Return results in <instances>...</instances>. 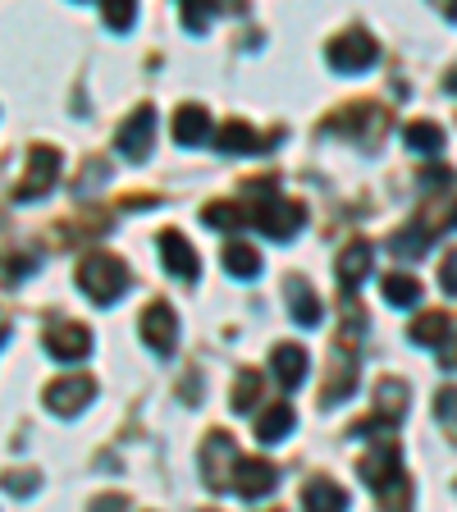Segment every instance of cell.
<instances>
[{
	"instance_id": "obj_37",
	"label": "cell",
	"mask_w": 457,
	"mask_h": 512,
	"mask_svg": "<svg viewBox=\"0 0 457 512\" xmlns=\"http://www.w3.org/2000/svg\"><path fill=\"white\" fill-rule=\"evenodd\" d=\"M439 362H444V371H457V334L444 343V348H439Z\"/></svg>"
},
{
	"instance_id": "obj_9",
	"label": "cell",
	"mask_w": 457,
	"mask_h": 512,
	"mask_svg": "<svg viewBox=\"0 0 457 512\" xmlns=\"http://www.w3.org/2000/svg\"><path fill=\"white\" fill-rule=\"evenodd\" d=\"M151 142H156V110L142 106L124 119V128L115 133V151H124V160H147Z\"/></svg>"
},
{
	"instance_id": "obj_18",
	"label": "cell",
	"mask_w": 457,
	"mask_h": 512,
	"mask_svg": "<svg viewBox=\"0 0 457 512\" xmlns=\"http://www.w3.org/2000/svg\"><path fill=\"white\" fill-rule=\"evenodd\" d=\"M352 389H357V357H352V348H343L339 357H334V375L325 380V389H320V403L334 407V403H343V398H352Z\"/></svg>"
},
{
	"instance_id": "obj_22",
	"label": "cell",
	"mask_w": 457,
	"mask_h": 512,
	"mask_svg": "<svg viewBox=\"0 0 457 512\" xmlns=\"http://www.w3.org/2000/svg\"><path fill=\"white\" fill-rule=\"evenodd\" d=\"M288 311H293V320L298 325H320V316H325V307H320V298L311 293L307 279H288Z\"/></svg>"
},
{
	"instance_id": "obj_26",
	"label": "cell",
	"mask_w": 457,
	"mask_h": 512,
	"mask_svg": "<svg viewBox=\"0 0 457 512\" xmlns=\"http://www.w3.org/2000/svg\"><path fill=\"white\" fill-rule=\"evenodd\" d=\"M403 142L412 151H421V156H439V151H444V128L426 124V119H416V124L403 128Z\"/></svg>"
},
{
	"instance_id": "obj_31",
	"label": "cell",
	"mask_w": 457,
	"mask_h": 512,
	"mask_svg": "<svg viewBox=\"0 0 457 512\" xmlns=\"http://www.w3.org/2000/svg\"><path fill=\"white\" fill-rule=\"evenodd\" d=\"M261 389H266V384H261V375L256 371H238V384H234V412H252L256 403H261Z\"/></svg>"
},
{
	"instance_id": "obj_34",
	"label": "cell",
	"mask_w": 457,
	"mask_h": 512,
	"mask_svg": "<svg viewBox=\"0 0 457 512\" xmlns=\"http://www.w3.org/2000/svg\"><path fill=\"white\" fill-rule=\"evenodd\" d=\"M0 485H5L10 494H19V499H23V494L37 490V471H5V476H0Z\"/></svg>"
},
{
	"instance_id": "obj_30",
	"label": "cell",
	"mask_w": 457,
	"mask_h": 512,
	"mask_svg": "<svg viewBox=\"0 0 457 512\" xmlns=\"http://www.w3.org/2000/svg\"><path fill=\"white\" fill-rule=\"evenodd\" d=\"M220 14V5H206V0H183V10H179V19H183V28L192 32V37H202L206 28H211V19Z\"/></svg>"
},
{
	"instance_id": "obj_36",
	"label": "cell",
	"mask_w": 457,
	"mask_h": 512,
	"mask_svg": "<svg viewBox=\"0 0 457 512\" xmlns=\"http://www.w3.org/2000/svg\"><path fill=\"white\" fill-rule=\"evenodd\" d=\"M439 284H444V293L457 298V252H448L444 261H439Z\"/></svg>"
},
{
	"instance_id": "obj_39",
	"label": "cell",
	"mask_w": 457,
	"mask_h": 512,
	"mask_svg": "<svg viewBox=\"0 0 457 512\" xmlns=\"http://www.w3.org/2000/svg\"><path fill=\"white\" fill-rule=\"evenodd\" d=\"M444 87H448V92H457V69H448V74H444Z\"/></svg>"
},
{
	"instance_id": "obj_14",
	"label": "cell",
	"mask_w": 457,
	"mask_h": 512,
	"mask_svg": "<svg viewBox=\"0 0 457 512\" xmlns=\"http://www.w3.org/2000/svg\"><path fill=\"white\" fill-rule=\"evenodd\" d=\"M403 412H407V384L403 380H380V389H375V416L357 426V435H371V430H380V426H398Z\"/></svg>"
},
{
	"instance_id": "obj_35",
	"label": "cell",
	"mask_w": 457,
	"mask_h": 512,
	"mask_svg": "<svg viewBox=\"0 0 457 512\" xmlns=\"http://www.w3.org/2000/svg\"><path fill=\"white\" fill-rule=\"evenodd\" d=\"M87 512H128V494H96Z\"/></svg>"
},
{
	"instance_id": "obj_25",
	"label": "cell",
	"mask_w": 457,
	"mask_h": 512,
	"mask_svg": "<svg viewBox=\"0 0 457 512\" xmlns=\"http://www.w3.org/2000/svg\"><path fill=\"white\" fill-rule=\"evenodd\" d=\"M220 261H224V270H229L234 279H256V275H261V252H256V247H247V243H229Z\"/></svg>"
},
{
	"instance_id": "obj_4",
	"label": "cell",
	"mask_w": 457,
	"mask_h": 512,
	"mask_svg": "<svg viewBox=\"0 0 457 512\" xmlns=\"http://www.w3.org/2000/svg\"><path fill=\"white\" fill-rule=\"evenodd\" d=\"M325 60H330V69H339V74H366V69L380 60V46H375L371 32L348 28L343 37H334V42L325 46Z\"/></svg>"
},
{
	"instance_id": "obj_11",
	"label": "cell",
	"mask_w": 457,
	"mask_h": 512,
	"mask_svg": "<svg viewBox=\"0 0 457 512\" xmlns=\"http://www.w3.org/2000/svg\"><path fill=\"white\" fill-rule=\"evenodd\" d=\"M279 138H284V133H270V138H261L252 124H243V119H229V124H220V133H215V147H220L224 156H261V151L275 147Z\"/></svg>"
},
{
	"instance_id": "obj_28",
	"label": "cell",
	"mask_w": 457,
	"mask_h": 512,
	"mask_svg": "<svg viewBox=\"0 0 457 512\" xmlns=\"http://www.w3.org/2000/svg\"><path fill=\"white\" fill-rule=\"evenodd\" d=\"M389 247H394L398 261H416V256L430 247V229H426V224H412V229H403V234L389 238Z\"/></svg>"
},
{
	"instance_id": "obj_12",
	"label": "cell",
	"mask_w": 457,
	"mask_h": 512,
	"mask_svg": "<svg viewBox=\"0 0 457 512\" xmlns=\"http://www.w3.org/2000/svg\"><path fill=\"white\" fill-rule=\"evenodd\" d=\"M275 485H279V467H275L270 458H243V462H238L234 490L243 494L247 503H256V499H266V494H275Z\"/></svg>"
},
{
	"instance_id": "obj_33",
	"label": "cell",
	"mask_w": 457,
	"mask_h": 512,
	"mask_svg": "<svg viewBox=\"0 0 457 512\" xmlns=\"http://www.w3.org/2000/svg\"><path fill=\"white\" fill-rule=\"evenodd\" d=\"M101 19H106V28L128 32V28H133V19H138V5H133V0H115V5H106V10H101Z\"/></svg>"
},
{
	"instance_id": "obj_19",
	"label": "cell",
	"mask_w": 457,
	"mask_h": 512,
	"mask_svg": "<svg viewBox=\"0 0 457 512\" xmlns=\"http://www.w3.org/2000/svg\"><path fill=\"white\" fill-rule=\"evenodd\" d=\"M206 138H211V115H206V106L174 110V142H179V147H202Z\"/></svg>"
},
{
	"instance_id": "obj_21",
	"label": "cell",
	"mask_w": 457,
	"mask_h": 512,
	"mask_svg": "<svg viewBox=\"0 0 457 512\" xmlns=\"http://www.w3.org/2000/svg\"><path fill=\"white\" fill-rule=\"evenodd\" d=\"M302 503H307V512H348V490L325 476H316V480H307Z\"/></svg>"
},
{
	"instance_id": "obj_27",
	"label": "cell",
	"mask_w": 457,
	"mask_h": 512,
	"mask_svg": "<svg viewBox=\"0 0 457 512\" xmlns=\"http://www.w3.org/2000/svg\"><path fill=\"white\" fill-rule=\"evenodd\" d=\"M384 302L389 307H416L421 302V284H416V275H403V270H394V275H384Z\"/></svg>"
},
{
	"instance_id": "obj_40",
	"label": "cell",
	"mask_w": 457,
	"mask_h": 512,
	"mask_svg": "<svg viewBox=\"0 0 457 512\" xmlns=\"http://www.w3.org/2000/svg\"><path fill=\"white\" fill-rule=\"evenodd\" d=\"M444 229H457V206L448 211V220H444Z\"/></svg>"
},
{
	"instance_id": "obj_23",
	"label": "cell",
	"mask_w": 457,
	"mask_h": 512,
	"mask_svg": "<svg viewBox=\"0 0 457 512\" xmlns=\"http://www.w3.org/2000/svg\"><path fill=\"white\" fill-rule=\"evenodd\" d=\"M202 220L211 229H224V234H234V229H247L252 224V206H238V202H206L202 206Z\"/></svg>"
},
{
	"instance_id": "obj_10",
	"label": "cell",
	"mask_w": 457,
	"mask_h": 512,
	"mask_svg": "<svg viewBox=\"0 0 457 512\" xmlns=\"http://www.w3.org/2000/svg\"><path fill=\"white\" fill-rule=\"evenodd\" d=\"M357 471H362V480L371 485L375 494H380L389 480L403 476V458H398V444H394V439H380L375 448H366V458L357 462Z\"/></svg>"
},
{
	"instance_id": "obj_3",
	"label": "cell",
	"mask_w": 457,
	"mask_h": 512,
	"mask_svg": "<svg viewBox=\"0 0 457 512\" xmlns=\"http://www.w3.org/2000/svg\"><path fill=\"white\" fill-rule=\"evenodd\" d=\"M384 128H389V115H384L380 106L352 101V106H343L339 115L325 119V124H320V133H343V138H352V142H366V147H375V142L384 138Z\"/></svg>"
},
{
	"instance_id": "obj_1",
	"label": "cell",
	"mask_w": 457,
	"mask_h": 512,
	"mask_svg": "<svg viewBox=\"0 0 457 512\" xmlns=\"http://www.w3.org/2000/svg\"><path fill=\"white\" fill-rule=\"evenodd\" d=\"M78 288H83V298H92L96 307H110L128 293V266L119 256H106V252H92L78 266Z\"/></svg>"
},
{
	"instance_id": "obj_15",
	"label": "cell",
	"mask_w": 457,
	"mask_h": 512,
	"mask_svg": "<svg viewBox=\"0 0 457 512\" xmlns=\"http://www.w3.org/2000/svg\"><path fill=\"white\" fill-rule=\"evenodd\" d=\"M371 256H375V247L366 243V238H352V243L339 252V266H334V275H339L343 293H357V288L366 284V275H371Z\"/></svg>"
},
{
	"instance_id": "obj_7",
	"label": "cell",
	"mask_w": 457,
	"mask_h": 512,
	"mask_svg": "<svg viewBox=\"0 0 457 512\" xmlns=\"http://www.w3.org/2000/svg\"><path fill=\"white\" fill-rule=\"evenodd\" d=\"M142 343H147L156 357H170L179 348V316L165 298H156L147 311H142Z\"/></svg>"
},
{
	"instance_id": "obj_32",
	"label": "cell",
	"mask_w": 457,
	"mask_h": 512,
	"mask_svg": "<svg viewBox=\"0 0 457 512\" xmlns=\"http://www.w3.org/2000/svg\"><path fill=\"white\" fill-rule=\"evenodd\" d=\"M435 421L444 426V435L457 444V389H439L435 394Z\"/></svg>"
},
{
	"instance_id": "obj_38",
	"label": "cell",
	"mask_w": 457,
	"mask_h": 512,
	"mask_svg": "<svg viewBox=\"0 0 457 512\" xmlns=\"http://www.w3.org/2000/svg\"><path fill=\"white\" fill-rule=\"evenodd\" d=\"M448 179H453L448 170H426V174H421V183H448Z\"/></svg>"
},
{
	"instance_id": "obj_29",
	"label": "cell",
	"mask_w": 457,
	"mask_h": 512,
	"mask_svg": "<svg viewBox=\"0 0 457 512\" xmlns=\"http://www.w3.org/2000/svg\"><path fill=\"white\" fill-rule=\"evenodd\" d=\"M375 503H380V512H412V480L407 476L389 480V485L375 494Z\"/></svg>"
},
{
	"instance_id": "obj_16",
	"label": "cell",
	"mask_w": 457,
	"mask_h": 512,
	"mask_svg": "<svg viewBox=\"0 0 457 512\" xmlns=\"http://www.w3.org/2000/svg\"><path fill=\"white\" fill-rule=\"evenodd\" d=\"M160 261H165V270H170L174 279H183V284H192V279L202 275L192 243L183 234H174V229H165V234H160Z\"/></svg>"
},
{
	"instance_id": "obj_24",
	"label": "cell",
	"mask_w": 457,
	"mask_h": 512,
	"mask_svg": "<svg viewBox=\"0 0 457 512\" xmlns=\"http://www.w3.org/2000/svg\"><path fill=\"white\" fill-rule=\"evenodd\" d=\"M288 430H293V407L288 403H275L256 416V439H261V444H279Z\"/></svg>"
},
{
	"instance_id": "obj_2",
	"label": "cell",
	"mask_w": 457,
	"mask_h": 512,
	"mask_svg": "<svg viewBox=\"0 0 457 512\" xmlns=\"http://www.w3.org/2000/svg\"><path fill=\"white\" fill-rule=\"evenodd\" d=\"M252 224L266 238H275V243H288V238L302 234V224H307V206L275 192V197H261V202L252 206Z\"/></svg>"
},
{
	"instance_id": "obj_13",
	"label": "cell",
	"mask_w": 457,
	"mask_h": 512,
	"mask_svg": "<svg viewBox=\"0 0 457 512\" xmlns=\"http://www.w3.org/2000/svg\"><path fill=\"white\" fill-rule=\"evenodd\" d=\"M46 352H51L55 362H83L87 352H92V334L78 320H60V325L46 330Z\"/></svg>"
},
{
	"instance_id": "obj_6",
	"label": "cell",
	"mask_w": 457,
	"mask_h": 512,
	"mask_svg": "<svg viewBox=\"0 0 457 512\" xmlns=\"http://www.w3.org/2000/svg\"><path fill=\"white\" fill-rule=\"evenodd\" d=\"M55 179H60V151L55 147H32L28 170H23L19 188H14V202H37V197H46V192L55 188Z\"/></svg>"
},
{
	"instance_id": "obj_5",
	"label": "cell",
	"mask_w": 457,
	"mask_h": 512,
	"mask_svg": "<svg viewBox=\"0 0 457 512\" xmlns=\"http://www.w3.org/2000/svg\"><path fill=\"white\" fill-rule=\"evenodd\" d=\"M238 448L234 439L224 435V430H211L202 444V480H206V490H229L234 485V471H238Z\"/></svg>"
},
{
	"instance_id": "obj_17",
	"label": "cell",
	"mask_w": 457,
	"mask_h": 512,
	"mask_svg": "<svg viewBox=\"0 0 457 512\" xmlns=\"http://www.w3.org/2000/svg\"><path fill=\"white\" fill-rule=\"evenodd\" d=\"M270 371H275V380L284 384V389H298V384L307 380V348H302V343H279V348L270 352Z\"/></svg>"
},
{
	"instance_id": "obj_20",
	"label": "cell",
	"mask_w": 457,
	"mask_h": 512,
	"mask_svg": "<svg viewBox=\"0 0 457 512\" xmlns=\"http://www.w3.org/2000/svg\"><path fill=\"white\" fill-rule=\"evenodd\" d=\"M453 320L444 316V311H421V316L412 320V330H407V339L416 343V348H444L448 339H453Z\"/></svg>"
},
{
	"instance_id": "obj_8",
	"label": "cell",
	"mask_w": 457,
	"mask_h": 512,
	"mask_svg": "<svg viewBox=\"0 0 457 512\" xmlns=\"http://www.w3.org/2000/svg\"><path fill=\"white\" fill-rule=\"evenodd\" d=\"M92 398H96V380H92V375H64V380L46 384L42 403L51 407L55 416H78L87 403H92Z\"/></svg>"
}]
</instances>
